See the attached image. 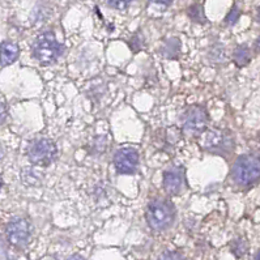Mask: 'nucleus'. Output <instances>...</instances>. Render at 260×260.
<instances>
[{
    "instance_id": "f257e3e1",
    "label": "nucleus",
    "mask_w": 260,
    "mask_h": 260,
    "mask_svg": "<svg viewBox=\"0 0 260 260\" xmlns=\"http://www.w3.org/2000/svg\"><path fill=\"white\" fill-rule=\"evenodd\" d=\"M233 181L242 187L250 186L260 179V157L246 154L238 157L232 170Z\"/></svg>"
},
{
    "instance_id": "f03ea898",
    "label": "nucleus",
    "mask_w": 260,
    "mask_h": 260,
    "mask_svg": "<svg viewBox=\"0 0 260 260\" xmlns=\"http://www.w3.org/2000/svg\"><path fill=\"white\" fill-rule=\"evenodd\" d=\"M64 50V46L56 41L55 36L50 31L38 36L33 45V55L41 64H51Z\"/></svg>"
},
{
    "instance_id": "7ed1b4c3",
    "label": "nucleus",
    "mask_w": 260,
    "mask_h": 260,
    "mask_svg": "<svg viewBox=\"0 0 260 260\" xmlns=\"http://www.w3.org/2000/svg\"><path fill=\"white\" fill-rule=\"evenodd\" d=\"M175 217V211L173 205L166 200H153L148 204L147 221L149 226L156 232L168 229L173 223Z\"/></svg>"
},
{
    "instance_id": "20e7f679",
    "label": "nucleus",
    "mask_w": 260,
    "mask_h": 260,
    "mask_svg": "<svg viewBox=\"0 0 260 260\" xmlns=\"http://www.w3.org/2000/svg\"><path fill=\"white\" fill-rule=\"evenodd\" d=\"M56 156V145L50 139H37L28 147V157L30 162L37 166H49Z\"/></svg>"
},
{
    "instance_id": "39448f33",
    "label": "nucleus",
    "mask_w": 260,
    "mask_h": 260,
    "mask_svg": "<svg viewBox=\"0 0 260 260\" xmlns=\"http://www.w3.org/2000/svg\"><path fill=\"white\" fill-rule=\"evenodd\" d=\"M203 147L214 154H229L233 150V138L226 131L209 129L203 138Z\"/></svg>"
},
{
    "instance_id": "423d86ee",
    "label": "nucleus",
    "mask_w": 260,
    "mask_h": 260,
    "mask_svg": "<svg viewBox=\"0 0 260 260\" xmlns=\"http://www.w3.org/2000/svg\"><path fill=\"white\" fill-rule=\"evenodd\" d=\"M208 116L203 107L191 106L183 116V129L190 135H199L207 127Z\"/></svg>"
},
{
    "instance_id": "0eeeda50",
    "label": "nucleus",
    "mask_w": 260,
    "mask_h": 260,
    "mask_svg": "<svg viewBox=\"0 0 260 260\" xmlns=\"http://www.w3.org/2000/svg\"><path fill=\"white\" fill-rule=\"evenodd\" d=\"M114 165L120 174H132L139 165V153L135 148H122L114 156Z\"/></svg>"
},
{
    "instance_id": "6e6552de",
    "label": "nucleus",
    "mask_w": 260,
    "mask_h": 260,
    "mask_svg": "<svg viewBox=\"0 0 260 260\" xmlns=\"http://www.w3.org/2000/svg\"><path fill=\"white\" fill-rule=\"evenodd\" d=\"M30 237V228L24 218H15L7 226V238L13 246L22 247L28 243Z\"/></svg>"
},
{
    "instance_id": "1a4fd4ad",
    "label": "nucleus",
    "mask_w": 260,
    "mask_h": 260,
    "mask_svg": "<svg viewBox=\"0 0 260 260\" xmlns=\"http://www.w3.org/2000/svg\"><path fill=\"white\" fill-rule=\"evenodd\" d=\"M183 186V174L178 168L166 170L164 174V188L169 195H178Z\"/></svg>"
},
{
    "instance_id": "9d476101",
    "label": "nucleus",
    "mask_w": 260,
    "mask_h": 260,
    "mask_svg": "<svg viewBox=\"0 0 260 260\" xmlns=\"http://www.w3.org/2000/svg\"><path fill=\"white\" fill-rule=\"evenodd\" d=\"M20 55V49L16 43L6 41L0 45V64L3 67L12 64Z\"/></svg>"
},
{
    "instance_id": "9b49d317",
    "label": "nucleus",
    "mask_w": 260,
    "mask_h": 260,
    "mask_svg": "<svg viewBox=\"0 0 260 260\" xmlns=\"http://www.w3.org/2000/svg\"><path fill=\"white\" fill-rule=\"evenodd\" d=\"M233 58H234V61L236 64L239 66V67H243L250 61L251 59V52L250 49H248L246 45H242V46H238L233 54Z\"/></svg>"
},
{
    "instance_id": "f8f14e48",
    "label": "nucleus",
    "mask_w": 260,
    "mask_h": 260,
    "mask_svg": "<svg viewBox=\"0 0 260 260\" xmlns=\"http://www.w3.org/2000/svg\"><path fill=\"white\" fill-rule=\"evenodd\" d=\"M247 242L243 238H238L236 241H233L232 243V251L233 254L236 255L237 257H241L247 252Z\"/></svg>"
},
{
    "instance_id": "ddd939ff",
    "label": "nucleus",
    "mask_w": 260,
    "mask_h": 260,
    "mask_svg": "<svg viewBox=\"0 0 260 260\" xmlns=\"http://www.w3.org/2000/svg\"><path fill=\"white\" fill-rule=\"evenodd\" d=\"M188 16H190L191 19L196 22H204L205 17H204V12H203V7L199 6V4H195L188 10Z\"/></svg>"
},
{
    "instance_id": "4468645a",
    "label": "nucleus",
    "mask_w": 260,
    "mask_h": 260,
    "mask_svg": "<svg viewBox=\"0 0 260 260\" xmlns=\"http://www.w3.org/2000/svg\"><path fill=\"white\" fill-rule=\"evenodd\" d=\"M106 2L114 10H125L132 3V0H106Z\"/></svg>"
},
{
    "instance_id": "2eb2a0df",
    "label": "nucleus",
    "mask_w": 260,
    "mask_h": 260,
    "mask_svg": "<svg viewBox=\"0 0 260 260\" xmlns=\"http://www.w3.org/2000/svg\"><path fill=\"white\" fill-rule=\"evenodd\" d=\"M158 260H186V259H184L183 255H181L179 252L166 251V252H164V254L158 257Z\"/></svg>"
},
{
    "instance_id": "dca6fc26",
    "label": "nucleus",
    "mask_w": 260,
    "mask_h": 260,
    "mask_svg": "<svg viewBox=\"0 0 260 260\" xmlns=\"http://www.w3.org/2000/svg\"><path fill=\"white\" fill-rule=\"evenodd\" d=\"M239 15H241L239 10H238V8H237V7H234V8H233V10L230 11V13H229V15H228V17H226V22H228V24H229V25L236 24L237 20H238V17H239Z\"/></svg>"
},
{
    "instance_id": "f3484780",
    "label": "nucleus",
    "mask_w": 260,
    "mask_h": 260,
    "mask_svg": "<svg viewBox=\"0 0 260 260\" xmlns=\"http://www.w3.org/2000/svg\"><path fill=\"white\" fill-rule=\"evenodd\" d=\"M152 3L159 4V6H170L173 3V0H150Z\"/></svg>"
},
{
    "instance_id": "a211bd4d",
    "label": "nucleus",
    "mask_w": 260,
    "mask_h": 260,
    "mask_svg": "<svg viewBox=\"0 0 260 260\" xmlns=\"http://www.w3.org/2000/svg\"><path fill=\"white\" fill-rule=\"evenodd\" d=\"M66 260H85V259H84L83 256H80V255H72V256L67 257Z\"/></svg>"
},
{
    "instance_id": "6ab92c4d",
    "label": "nucleus",
    "mask_w": 260,
    "mask_h": 260,
    "mask_svg": "<svg viewBox=\"0 0 260 260\" xmlns=\"http://www.w3.org/2000/svg\"><path fill=\"white\" fill-rule=\"evenodd\" d=\"M255 49H256L257 51H260V37L257 38L256 42H255Z\"/></svg>"
},
{
    "instance_id": "aec40b11",
    "label": "nucleus",
    "mask_w": 260,
    "mask_h": 260,
    "mask_svg": "<svg viewBox=\"0 0 260 260\" xmlns=\"http://www.w3.org/2000/svg\"><path fill=\"white\" fill-rule=\"evenodd\" d=\"M255 260H260V250L257 251V254H256V256H255Z\"/></svg>"
},
{
    "instance_id": "412c9836",
    "label": "nucleus",
    "mask_w": 260,
    "mask_h": 260,
    "mask_svg": "<svg viewBox=\"0 0 260 260\" xmlns=\"http://www.w3.org/2000/svg\"><path fill=\"white\" fill-rule=\"evenodd\" d=\"M257 21L260 22V8H259V10H257Z\"/></svg>"
},
{
    "instance_id": "4be33fe9",
    "label": "nucleus",
    "mask_w": 260,
    "mask_h": 260,
    "mask_svg": "<svg viewBox=\"0 0 260 260\" xmlns=\"http://www.w3.org/2000/svg\"><path fill=\"white\" fill-rule=\"evenodd\" d=\"M0 187H2V183H0Z\"/></svg>"
}]
</instances>
